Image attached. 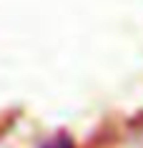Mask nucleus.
Returning <instances> with one entry per match:
<instances>
[{
    "mask_svg": "<svg viewBox=\"0 0 143 148\" xmlns=\"http://www.w3.org/2000/svg\"><path fill=\"white\" fill-rule=\"evenodd\" d=\"M45 148H73V143L65 140V138H58V140H53V143H48Z\"/></svg>",
    "mask_w": 143,
    "mask_h": 148,
    "instance_id": "nucleus-1",
    "label": "nucleus"
}]
</instances>
